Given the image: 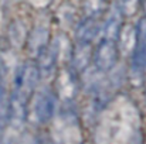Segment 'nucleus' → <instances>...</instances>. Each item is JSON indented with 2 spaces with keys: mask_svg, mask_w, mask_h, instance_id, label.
<instances>
[{
  "mask_svg": "<svg viewBox=\"0 0 146 144\" xmlns=\"http://www.w3.org/2000/svg\"><path fill=\"white\" fill-rule=\"evenodd\" d=\"M138 6V0H119V9L125 14H132Z\"/></svg>",
  "mask_w": 146,
  "mask_h": 144,
  "instance_id": "5",
  "label": "nucleus"
},
{
  "mask_svg": "<svg viewBox=\"0 0 146 144\" xmlns=\"http://www.w3.org/2000/svg\"><path fill=\"white\" fill-rule=\"evenodd\" d=\"M36 112H37V116L41 122H46L48 120L50 117L52 116V112H54V100L50 95H41L40 100L37 102V107H36Z\"/></svg>",
  "mask_w": 146,
  "mask_h": 144,
  "instance_id": "4",
  "label": "nucleus"
},
{
  "mask_svg": "<svg viewBox=\"0 0 146 144\" xmlns=\"http://www.w3.org/2000/svg\"><path fill=\"white\" fill-rule=\"evenodd\" d=\"M36 79H37V69L36 68H30V66H23L21 69H19V74L16 76V86H14V92L11 96V113L14 117H19L24 114V109L29 100V96L31 89L36 85Z\"/></svg>",
  "mask_w": 146,
  "mask_h": 144,
  "instance_id": "1",
  "label": "nucleus"
},
{
  "mask_svg": "<svg viewBox=\"0 0 146 144\" xmlns=\"http://www.w3.org/2000/svg\"><path fill=\"white\" fill-rule=\"evenodd\" d=\"M119 34V20L111 18L105 27V36L98 47L95 64L101 69H109L116 61V40Z\"/></svg>",
  "mask_w": 146,
  "mask_h": 144,
  "instance_id": "2",
  "label": "nucleus"
},
{
  "mask_svg": "<svg viewBox=\"0 0 146 144\" xmlns=\"http://www.w3.org/2000/svg\"><path fill=\"white\" fill-rule=\"evenodd\" d=\"M132 66L135 71H142L146 66V20H142L138 26V40L133 51Z\"/></svg>",
  "mask_w": 146,
  "mask_h": 144,
  "instance_id": "3",
  "label": "nucleus"
}]
</instances>
